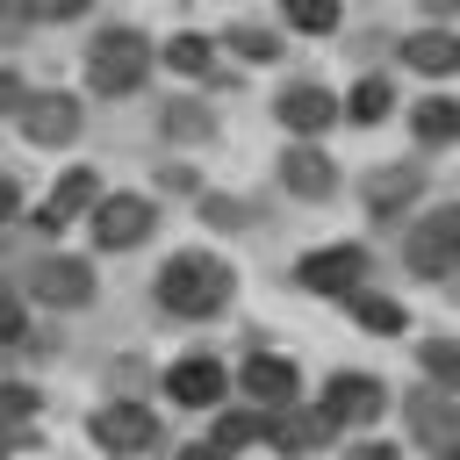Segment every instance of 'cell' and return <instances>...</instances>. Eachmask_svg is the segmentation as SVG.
I'll use <instances>...</instances> for the list:
<instances>
[{
	"label": "cell",
	"instance_id": "obj_33",
	"mask_svg": "<svg viewBox=\"0 0 460 460\" xmlns=\"http://www.w3.org/2000/svg\"><path fill=\"white\" fill-rule=\"evenodd\" d=\"M446 460H460V446H446Z\"/></svg>",
	"mask_w": 460,
	"mask_h": 460
},
{
	"label": "cell",
	"instance_id": "obj_7",
	"mask_svg": "<svg viewBox=\"0 0 460 460\" xmlns=\"http://www.w3.org/2000/svg\"><path fill=\"white\" fill-rule=\"evenodd\" d=\"M273 122L288 129V137H323L331 122H345V101L331 93V86H316V79H295V86H280L273 93Z\"/></svg>",
	"mask_w": 460,
	"mask_h": 460
},
{
	"label": "cell",
	"instance_id": "obj_12",
	"mask_svg": "<svg viewBox=\"0 0 460 460\" xmlns=\"http://www.w3.org/2000/svg\"><path fill=\"white\" fill-rule=\"evenodd\" d=\"M223 388H230V374H223L208 352H194V359H172V367H165V402H172V410H216V402H223Z\"/></svg>",
	"mask_w": 460,
	"mask_h": 460
},
{
	"label": "cell",
	"instance_id": "obj_1",
	"mask_svg": "<svg viewBox=\"0 0 460 460\" xmlns=\"http://www.w3.org/2000/svg\"><path fill=\"white\" fill-rule=\"evenodd\" d=\"M151 295H158L165 316H180V323H208V316H223V309L237 302V266H230L223 252H172V259L158 266Z\"/></svg>",
	"mask_w": 460,
	"mask_h": 460
},
{
	"label": "cell",
	"instance_id": "obj_11",
	"mask_svg": "<svg viewBox=\"0 0 460 460\" xmlns=\"http://www.w3.org/2000/svg\"><path fill=\"white\" fill-rule=\"evenodd\" d=\"M237 388H244L252 402H266V410H295V395H302V367L280 359V352H244Z\"/></svg>",
	"mask_w": 460,
	"mask_h": 460
},
{
	"label": "cell",
	"instance_id": "obj_24",
	"mask_svg": "<svg viewBox=\"0 0 460 460\" xmlns=\"http://www.w3.org/2000/svg\"><path fill=\"white\" fill-rule=\"evenodd\" d=\"M223 50L244 58V65H273V58H280V36H273L266 22H230V29H223Z\"/></svg>",
	"mask_w": 460,
	"mask_h": 460
},
{
	"label": "cell",
	"instance_id": "obj_18",
	"mask_svg": "<svg viewBox=\"0 0 460 460\" xmlns=\"http://www.w3.org/2000/svg\"><path fill=\"white\" fill-rule=\"evenodd\" d=\"M410 137L417 144H460V101L453 93H424V101H410Z\"/></svg>",
	"mask_w": 460,
	"mask_h": 460
},
{
	"label": "cell",
	"instance_id": "obj_29",
	"mask_svg": "<svg viewBox=\"0 0 460 460\" xmlns=\"http://www.w3.org/2000/svg\"><path fill=\"white\" fill-rule=\"evenodd\" d=\"M0 402H7V417H14V424H29V417L43 410V395H36L29 381H7V388H0Z\"/></svg>",
	"mask_w": 460,
	"mask_h": 460
},
{
	"label": "cell",
	"instance_id": "obj_5",
	"mask_svg": "<svg viewBox=\"0 0 460 460\" xmlns=\"http://www.w3.org/2000/svg\"><path fill=\"white\" fill-rule=\"evenodd\" d=\"M86 438H93L101 453L129 460V453H151V446H158V417H151L144 402L115 395V402H93V417H86Z\"/></svg>",
	"mask_w": 460,
	"mask_h": 460
},
{
	"label": "cell",
	"instance_id": "obj_31",
	"mask_svg": "<svg viewBox=\"0 0 460 460\" xmlns=\"http://www.w3.org/2000/svg\"><path fill=\"white\" fill-rule=\"evenodd\" d=\"M345 460H402V453L381 446V438H359V446H345Z\"/></svg>",
	"mask_w": 460,
	"mask_h": 460
},
{
	"label": "cell",
	"instance_id": "obj_4",
	"mask_svg": "<svg viewBox=\"0 0 460 460\" xmlns=\"http://www.w3.org/2000/svg\"><path fill=\"white\" fill-rule=\"evenodd\" d=\"M359 280H367V244H316V252L295 259V288H302V295H338V302H352Z\"/></svg>",
	"mask_w": 460,
	"mask_h": 460
},
{
	"label": "cell",
	"instance_id": "obj_9",
	"mask_svg": "<svg viewBox=\"0 0 460 460\" xmlns=\"http://www.w3.org/2000/svg\"><path fill=\"white\" fill-rule=\"evenodd\" d=\"M14 129H22V144H36V151L72 144V137L86 129L79 93H29V101H22V115H14Z\"/></svg>",
	"mask_w": 460,
	"mask_h": 460
},
{
	"label": "cell",
	"instance_id": "obj_13",
	"mask_svg": "<svg viewBox=\"0 0 460 460\" xmlns=\"http://www.w3.org/2000/svg\"><path fill=\"white\" fill-rule=\"evenodd\" d=\"M108 194H101V172L93 165H72V172H58V187H50V201L36 208V230H65L72 216H93Z\"/></svg>",
	"mask_w": 460,
	"mask_h": 460
},
{
	"label": "cell",
	"instance_id": "obj_30",
	"mask_svg": "<svg viewBox=\"0 0 460 460\" xmlns=\"http://www.w3.org/2000/svg\"><path fill=\"white\" fill-rule=\"evenodd\" d=\"M158 187H165V194H194V201H201V180H194V165H165V172H158Z\"/></svg>",
	"mask_w": 460,
	"mask_h": 460
},
{
	"label": "cell",
	"instance_id": "obj_19",
	"mask_svg": "<svg viewBox=\"0 0 460 460\" xmlns=\"http://www.w3.org/2000/svg\"><path fill=\"white\" fill-rule=\"evenodd\" d=\"M216 50H223L216 36H201V29H180V36L158 50V65H172L180 79H223V72H216Z\"/></svg>",
	"mask_w": 460,
	"mask_h": 460
},
{
	"label": "cell",
	"instance_id": "obj_3",
	"mask_svg": "<svg viewBox=\"0 0 460 460\" xmlns=\"http://www.w3.org/2000/svg\"><path fill=\"white\" fill-rule=\"evenodd\" d=\"M402 266L424 280H460V201H438L402 230Z\"/></svg>",
	"mask_w": 460,
	"mask_h": 460
},
{
	"label": "cell",
	"instance_id": "obj_26",
	"mask_svg": "<svg viewBox=\"0 0 460 460\" xmlns=\"http://www.w3.org/2000/svg\"><path fill=\"white\" fill-rule=\"evenodd\" d=\"M417 367H424L431 388L460 395V338H424V345H417Z\"/></svg>",
	"mask_w": 460,
	"mask_h": 460
},
{
	"label": "cell",
	"instance_id": "obj_23",
	"mask_svg": "<svg viewBox=\"0 0 460 460\" xmlns=\"http://www.w3.org/2000/svg\"><path fill=\"white\" fill-rule=\"evenodd\" d=\"M252 438H266V417H259V410H223V417L208 424V446H216L223 460H237Z\"/></svg>",
	"mask_w": 460,
	"mask_h": 460
},
{
	"label": "cell",
	"instance_id": "obj_14",
	"mask_svg": "<svg viewBox=\"0 0 460 460\" xmlns=\"http://www.w3.org/2000/svg\"><path fill=\"white\" fill-rule=\"evenodd\" d=\"M402 424L424 438V446H460V395H446V388H417V395H402Z\"/></svg>",
	"mask_w": 460,
	"mask_h": 460
},
{
	"label": "cell",
	"instance_id": "obj_21",
	"mask_svg": "<svg viewBox=\"0 0 460 460\" xmlns=\"http://www.w3.org/2000/svg\"><path fill=\"white\" fill-rule=\"evenodd\" d=\"M323 431H331V424H323L316 410H266V446H273V453H309Z\"/></svg>",
	"mask_w": 460,
	"mask_h": 460
},
{
	"label": "cell",
	"instance_id": "obj_20",
	"mask_svg": "<svg viewBox=\"0 0 460 460\" xmlns=\"http://www.w3.org/2000/svg\"><path fill=\"white\" fill-rule=\"evenodd\" d=\"M158 137L165 144H208L216 137V108L208 101H165L158 108Z\"/></svg>",
	"mask_w": 460,
	"mask_h": 460
},
{
	"label": "cell",
	"instance_id": "obj_25",
	"mask_svg": "<svg viewBox=\"0 0 460 460\" xmlns=\"http://www.w3.org/2000/svg\"><path fill=\"white\" fill-rule=\"evenodd\" d=\"M352 316H359V331H374V338H402V331H410V309H402L395 295H352Z\"/></svg>",
	"mask_w": 460,
	"mask_h": 460
},
{
	"label": "cell",
	"instance_id": "obj_15",
	"mask_svg": "<svg viewBox=\"0 0 460 460\" xmlns=\"http://www.w3.org/2000/svg\"><path fill=\"white\" fill-rule=\"evenodd\" d=\"M273 172H280V187H288L295 201H331V194H338V165H331L316 144H288Z\"/></svg>",
	"mask_w": 460,
	"mask_h": 460
},
{
	"label": "cell",
	"instance_id": "obj_17",
	"mask_svg": "<svg viewBox=\"0 0 460 460\" xmlns=\"http://www.w3.org/2000/svg\"><path fill=\"white\" fill-rule=\"evenodd\" d=\"M402 65L424 72V79H460V29H410Z\"/></svg>",
	"mask_w": 460,
	"mask_h": 460
},
{
	"label": "cell",
	"instance_id": "obj_8",
	"mask_svg": "<svg viewBox=\"0 0 460 460\" xmlns=\"http://www.w3.org/2000/svg\"><path fill=\"white\" fill-rule=\"evenodd\" d=\"M381 410H388V388H381L374 374H359V367H352V374L338 367V374L323 381V395H316V417H323L331 431H338V424H374Z\"/></svg>",
	"mask_w": 460,
	"mask_h": 460
},
{
	"label": "cell",
	"instance_id": "obj_16",
	"mask_svg": "<svg viewBox=\"0 0 460 460\" xmlns=\"http://www.w3.org/2000/svg\"><path fill=\"white\" fill-rule=\"evenodd\" d=\"M417 194H424V172H417V165H374V172H367V187H359V201H367V216H374V223H395Z\"/></svg>",
	"mask_w": 460,
	"mask_h": 460
},
{
	"label": "cell",
	"instance_id": "obj_2",
	"mask_svg": "<svg viewBox=\"0 0 460 460\" xmlns=\"http://www.w3.org/2000/svg\"><path fill=\"white\" fill-rule=\"evenodd\" d=\"M151 65H158V50H151V36L129 29V22H101V29L86 36V86H93L101 101L137 93V86L151 79Z\"/></svg>",
	"mask_w": 460,
	"mask_h": 460
},
{
	"label": "cell",
	"instance_id": "obj_22",
	"mask_svg": "<svg viewBox=\"0 0 460 460\" xmlns=\"http://www.w3.org/2000/svg\"><path fill=\"white\" fill-rule=\"evenodd\" d=\"M395 115V86L381 79V72H367L352 93H345V122H359V129H374V122H388Z\"/></svg>",
	"mask_w": 460,
	"mask_h": 460
},
{
	"label": "cell",
	"instance_id": "obj_10",
	"mask_svg": "<svg viewBox=\"0 0 460 460\" xmlns=\"http://www.w3.org/2000/svg\"><path fill=\"white\" fill-rule=\"evenodd\" d=\"M151 230H158V208L144 194H108L93 208V252H137Z\"/></svg>",
	"mask_w": 460,
	"mask_h": 460
},
{
	"label": "cell",
	"instance_id": "obj_27",
	"mask_svg": "<svg viewBox=\"0 0 460 460\" xmlns=\"http://www.w3.org/2000/svg\"><path fill=\"white\" fill-rule=\"evenodd\" d=\"M194 208H201V223H208V230H244V223H252V208H244L237 194H201Z\"/></svg>",
	"mask_w": 460,
	"mask_h": 460
},
{
	"label": "cell",
	"instance_id": "obj_6",
	"mask_svg": "<svg viewBox=\"0 0 460 460\" xmlns=\"http://www.w3.org/2000/svg\"><path fill=\"white\" fill-rule=\"evenodd\" d=\"M22 295L43 302V309H86L93 302V266L72 259V252H50V259H36L22 273Z\"/></svg>",
	"mask_w": 460,
	"mask_h": 460
},
{
	"label": "cell",
	"instance_id": "obj_32",
	"mask_svg": "<svg viewBox=\"0 0 460 460\" xmlns=\"http://www.w3.org/2000/svg\"><path fill=\"white\" fill-rule=\"evenodd\" d=\"M172 460H223V453H216V446H208V438H194V446H180V453H172Z\"/></svg>",
	"mask_w": 460,
	"mask_h": 460
},
{
	"label": "cell",
	"instance_id": "obj_28",
	"mask_svg": "<svg viewBox=\"0 0 460 460\" xmlns=\"http://www.w3.org/2000/svg\"><path fill=\"white\" fill-rule=\"evenodd\" d=\"M345 14L338 7H288V29H302V36H331Z\"/></svg>",
	"mask_w": 460,
	"mask_h": 460
}]
</instances>
